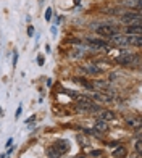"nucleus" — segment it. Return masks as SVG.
Instances as JSON below:
<instances>
[{"label": "nucleus", "instance_id": "nucleus-1", "mask_svg": "<svg viewBox=\"0 0 142 158\" xmlns=\"http://www.w3.org/2000/svg\"><path fill=\"white\" fill-rule=\"evenodd\" d=\"M121 23L126 24H140V11H127L121 15Z\"/></svg>", "mask_w": 142, "mask_h": 158}, {"label": "nucleus", "instance_id": "nucleus-2", "mask_svg": "<svg viewBox=\"0 0 142 158\" xmlns=\"http://www.w3.org/2000/svg\"><path fill=\"white\" fill-rule=\"evenodd\" d=\"M134 60H136V55L134 53H121L119 56H116V63L123 64V66H129V64H132Z\"/></svg>", "mask_w": 142, "mask_h": 158}, {"label": "nucleus", "instance_id": "nucleus-3", "mask_svg": "<svg viewBox=\"0 0 142 158\" xmlns=\"http://www.w3.org/2000/svg\"><path fill=\"white\" fill-rule=\"evenodd\" d=\"M97 32L103 35V37H111V35L116 34V27H111V26H98L97 27Z\"/></svg>", "mask_w": 142, "mask_h": 158}, {"label": "nucleus", "instance_id": "nucleus-4", "mask_svg": "<svg viewBox=\"0 0 142 158\" xmlns=\"http://www.w3.org/2000/svg\"><path fill=\"white\" fill-rule=\"evenodd\" d=\"M142 32V26L140 24H129L126 27V34L127 35H140Z\"/></svg>", "mask_w": 142, "mask_h": 158}, {"label": "nucleus", "instance_id": "nucleus-5", "mask_svg": "<svg viewBox=\"0 0 142 158\" xmlns=\"http://www.w3.org/2000/svg\"><path fill=\"white\" fill-rule=\"evenodd\" d=\"M53 147H55V148L60 152V155H63V153H66L68 150H69V143H68L66 140H58V142H56Z\"/></svg>", "mask_w": 142, "mask_h": 158}, {"label": "nucleus", "instance_id": "nucleus-6", "mask_svg": "<svg viewBox=\"0 0 142 158\" xmlns=\"http://www.w3.org/2000/svg\"><path fill=\"white\" fill-rule=\"evenodd\" d=\"M110 39H111L113 42H115L116 45H119V47L129 45V44H127V37H123V35H119V34H115V35H111Z\"/></svg>", "mask_w": 142, "mask_h": 158}, {"label": "nucleus", "instance_id": "nucleus-7", "mask_svg": "<svg viewBox=\"0 0 142 158\" xmlns=\"http://www.w3.org/2000/svg\"><path fill=\"white\" fill-rule=\"evenodd\" d=\"M89 45L94 48H105L106 47V40L102 39H89Z\"/></svg>", "mask_w": 142, "mask_h": 158}, {"label": "nucleus", "instance_id": "nucleus-8", "mask_svg": "<svg viewBox=\"0 0 142 158\" xmlns=\"http://www.w3.org/2000/svg\"><path fill=\"white\" fill-rule=\"evenodd\" d=\"M84 71H86V73H89V74H94V76H98V74L103 73V71H102L100 68H97L95 64H87V66L84 68Z\"/></svg>", "mask_w": 142, "mask_h": 158}, {"label": "nucleus", "instance_id": "nucleus-9", "mask_svg": "<svg viewBox=\"0 0 142 158\" xmlns=\"http://www.w3.org/2000/svg\"><path fill=\"white\" fill-rule=\"evenodd\" d=\"M115 118H116V114L113 113V111H110V110H103L100 113V119H103V121H111V119H115Z\"/></svg>", "mask_w": 142, "mask_h": 158}, {"label": "nucleus", "instance_id": "nucleus-10", "mask_svg": "<svg viewBox=\"0 0 142 158\" xmlns=\"http://www.w3.org/2000/svg\"><path fill=\"white\" fill-rule=\"evenodd\" d=\"M126 153H127V150L124 147H121V145H118V148L113 152V156H115V158H124Z\"/></svg>", "mask_w": 142, "mask_h": 158}, {"label": "nucleus", "instance_id": "nucleus-11", "mask_svg": "<svg viewBox=\"0 0 142 158\" xmlns=\"http://www.w3.org/2000/svg\"><path fill=\"white\" fill-rule=\"evenodd\" d=\"M74 81H76L77 84H81L82 87H86L87 90H92V89H94V85H92L90 82H87L86 79H82V77H74Z\"/></svg>", "mask_w": 142, "mask_h": 158}, {"label": "nucleus", "instance_id": "nucleus-12", "mask_svg": "<svg viewBox=\"0 0 142 158\" xmlns=\"http://www.w3.org/2000/svg\"><path fill=\"white\" fill-rule=\"evenodd\" d=\"M106 129H108V127H106V123H105L103 119H97V121H95V131H100V132H105Z\"/></svg>", "mask_w": 142, "mask_h": 158}, {"label": "nucleus", "instance_id": "nucleus-13", "mask_svg": "<svg viewBox=\"0 0 142 158\" xmlns=\"http://www.w3.org/2000/svg\"><path fill=\"white\" fill-rule=\"evenodd\" d=\"M47 156H48V158H60V152L52 145V147L47 148Z\"/></svg>", "mask_w": 142, "mask_h": 158}, {"label": "nucleus", "instance_id": "nucleus-14", "mask_svg": "<svg viewBox=\"0 0 142 158\" xmlns=\"http://www.w3.org/2000/svg\"><path fill=\"white\" fill-rule=\"evenodd\" d=\"M94 98L100 100V102H110V97H108V95H105V94H100V92H97V94L94 95Z\"/></svg>", "mask_w": 142, "mask_h": 158}, {"label": "nucleus", "instance_id": "nucleus-15", "mask_svg": "<svg viewBox=\"0 0 142 158\" xmlns=\"http://www.w3.org/2000/svg\"><path fill=\"white\" fill-rule=\"evenodd\" d=\"M134 148H136L137 155H140V153H142V142H140V140H137V142H136V145H134Z\"/></svg>", "mask_w": 142, "mask_h": 158}, {"label": "nucleus", "instance_id": "nucleus-16", "mask_svg": "<svg viewBox=\"0 0 142 158\" xmlns=\"http://www.w3.org/2000/svg\"><path fill=\"white\" fill-rule=\"evenodd\" d=\"M45 19H47V21L52 19V8H47V10H45Z\"/></svg>", "mask_w": 142, "mask_h": 158}, {"label": "nucleus", "instance_id": "nucleus-17", "mask_svg": "<svg viewBox=\"0 0 142 158\" xmlns=\"http://www.w3.org/2000/svg\"><path fill=\"white\" fill-rule=\"evenodd\" d=\"M127 124H131V126H139V121L132 119V118H127Z\"/></svg>", "mask_w": 142, "mask_h": 158}, {"label": "nucleus", "instance_id": "nucleus-18", "mask_svg": "<svg viewBox=\"0 0 142 158\" xmlns=\"http://www.w3.org/2000/svg\"><path fill=\"white\" fill-rule=\"evenodd\" d=\"M103 152H102V150H92V152H90V156H98V155H102Z\"/></svg>", "mask_w": 142, "mask_h": 158}, {"label": "nucleus", "instance_id": "nucleus-19", "mask_svg": "<svg viewBox=\"0 0 142 158\" xmlns=\"http://www.w3.org/2000/svg\"><path fill=\"white\" fill-rule=\"evenodd\" d=\"M37 63L40 64V66H42V64L45 63V58H44V56H40V55H39V56H37Z\"/></svg>", "mask_w": 142, "mask_h": 158}, {"label": "nucleus", "instance_id": "nucleus-20", "mask_svg": "<svg viewBox=\"0 0 142 158\" xmlns=\"http://www.w3.org/2000/svg\"><path fill=\"white\" fill-rule=\"evenodd\" d=\"M27 35H34V27L32 26H27Z\"/></svg>", "mask_w": 142, "mask_h": 158}, {"label": "nucleus", "instance_id": "nucleus-21", "mask_svg": "<svg viewBox=\"0 0 142 158\" xmlns=\"http://www.w3.org/2000/svg\"><path fill=\"white\" fill-rule=\"evenodd\" d=\"M16 61H18V53L15 52V56H13V66H16Z\"/></svg>", "mask_w": 142, "mask_h": 158}, {"label": "nucleus", "instance_id": "nucleus-22", "mask_svg": "<svg viewBox=\"0 0 142 158\" xmlns=\"http://www.w3.org/2000/svg\"><path fill=\"white\" fill-rule=\"evenodd\" d=\"M11 143H13V139H8V140H6V143H5V145H6V147H11Z\"/></svg>", "mask_w": 142, "mask_h": 158}, {"label": "nucleus", "instance_id": "nucleus-23", "mask_svg": "<svg viewBox=\"0 0 142 158\" xmlns=\"http://www.w3.org/2000/svg\"><path fill=\"white\" fill-rule=\"evenodd\" d=\"M21 111H23V108H21V106H19V108L16 110V118H19V114H21Z\"/></svg>", "mask_w": 142, "mask_h": 158}, {"label": "nucleus", "instance_id": "nucleus-24", "mask_svg": "<svg viewBox=\"0 0 142 158\" xmlns=\"http://www.w3.org/2000/svg\"><path fill=\"white\" fill-rule=\"evenodd\" d=\"M110 145H111V147H118V145H119V142H111Z\"/></svg>", "mask_w": 142, "mask_h": 158}, {"label": "nucleus", "instance_id": "nucleus-25", "mask_svg": "<svg viewBox=\"0 0 142 158\" xmlns=\"http://www.w3.org/2000/svg\"><path fill=\"white\" fill-rule=\"evenodd\" d=\"M50 31H52V34H53V35H55V34H56V27H55V26H53V27H52V29H50Z\"/></svg>", "mask_w": 142, "mask_h": 158}, {"label": "nucleus", "instance_id": "nucleus-26", "mask_svg": "<svg viewBox=\"0 0 142 158\" xmlns=\"http://www.w3.org/2000/svg\"><path fill=\"white\" fill-rule=\"evenodd\" d=\"M74 3H76V5H79V3H81V0H74Z\"/></svg>", "mask_w": 142, "mask_h": 158}, {"label": "nucleus", "instance_id": "nucleus-27", "mask_svg": "<svg viewBox=\"0 0 142 158\" xmlns=\"http://www.w3.org/2000/svg\"><path fill=\"white\" fill-rule=\"evenodd\" d=\"M5 156H6V155H0V158H5Z\"/></svg>", "mask_w": 142, "mask_h": 158}, {"label": "nucleus", "instance_id": "nucleus-28", "mask_svg": "<svg viewBox=\"0 0 142 158\" xmlns=\"http://www.w3.org/2000/svg\"><path fill=\"white\" fill-rule=\"evenodd\" d=\"M76 158H82V156H76Z\"/></svg>", "mask_w": 142, "mask_h": 158}, {"label": "nucleus", "instance_id": "nucleus-29", "mask_svg": "<svg viewBox=\"0 0 142 158\" xmlns=\"http://www.w3.org/2000/svg\"><path fill=\"white\" fill-rule=\"evenodd\" d=\"M0 113H2V108H0Z\"/></svg>", "mask_w": 142, "mask_h": 158}]
</instances>
